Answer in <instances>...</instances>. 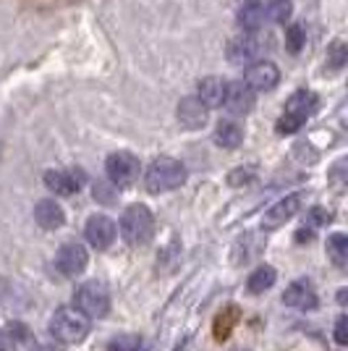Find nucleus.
Listing matches in <instances>:
<instances>
[{
  "instance_id": "1",
  "label": "nucleus",
  "mask_w": 348,
  "mask_h": 351,
  "mask_svg": "<svg viewBox=\"0 0 348 351\" xmlns=\"http://www.w3.org/2000/svg\"><path fill=\"white\" fill-rule=\"evenodd\" d=\"M184 181H186V168H184V162L175 160V158H155V160L149 162L145 176L147 189L152 191V194L178 189Z\"/></svg>"
},
{
  "instance_id": "2",
  "label": "nucleus",
  "mask_w": 348,
  "mask_h": 351,
  "mask_svg": "<svg viewBox=\"0 0 348 351\" xmlns=\"http://www.w3.org/2000/svg\"><path fill=\"white\" fill-rule=\"evenodd\" d=\"M155 234V218L147 205H131L121 215V236L131 247H145Z\"/></svg>"
},
{
  "instance_id": "3",
  "label": "nucleus",
  "mask_w": 348,
  "mask_h": 351,
  "mask_svg": "<svg viewBox=\"0 0 348 351\" xmlns=\"http://www.w3.org/2000/svg\"><path fill=\"white\" fill-rule=\"evenodd\" d=\"M89 333V317L71 307L58 309L50 317V336L60 343H82Z\"/></svg>"
},
{
  "instance_id": "4",
  "label": "nucleus",
  "mask_w": 348,
  "mask_h": 351,
  "mask_svg": "<svg viewBox=\"0 0 348 351\" xmlns=\"http://www.w3.org/2000/svg\"><path fill=\"white\" fill-rule=\"evenodd\" d=\"M73 304L76 312H82L84 317H105L110 312V293L100 280H87L76 289Z\"/></svg>"
},
{
  "instance_id": "5",
  "label": "nucleus",
  "mask_w": 348,
  "mask_h": 351,
  "mask_svg": "<svg viewBox=\"0 0 348 351\" xmlns=\"http://www.w3.org/2000/svg\"><path fill=\"white\" fill-rule=\"evenodd\" d=\"M105 173L116 186H131L139 178V160L131 152H113L105 160Z\"/></svg>"
},
{
  "instance_id": "6",
  "label": "nucleus",
  "mask_w": 348,
  "mask_h": 351,
  "mask_svg": "<svg viewBox=\"0 0 348 351\" xmlns=\"http://www.w3.org/2000/svg\"><path fill=\"white\" fill-rule=\"evenodd\" d=\"M87 263H89L87 249H84V244H79V241H66L58 249V254H55V267H58L63 276H69V278L82 276L87 270Z\"/></svg>"
},
{
  "instance_id": "7",
  "label": "nucleus",
  "mask_w": 348,
  "mask_h": 351,
  "mask_svg": "<svg viewBox=\"0 0 348 351\" xmlns=\"http://www.w3.org/2000/svg\"><path fill=\"white\" fill-rule=\"evenodd\" d=\"M277 79H280V71H277L275 63H270V60H257V63H251L247 69L244 84H247L251 92H254V89H257V92H267V89L275 87Z\"/></svg>"
},
{
  "instance_id": "8",
  "label": "nucleus",
  "mask_w": 348,
  "mask_h": 351,
  "mask_svg": "<svg viewBox=\"0 0 348 351\" xmlns=\"http://www.w3.org/2000/svg\"><path fill=\"white\" fill-rule=\"evenodd\" d=\"M223 105L231 110L233 116H247L254 108V92L244 82H225V97Z\"/></svg>"
},
{
  "instance_id": "9",
  "label": "nucleus",
  "mask_w": 348,
  "mask_h": 351,
  "mask_svg": "<svg viewBox=\"0 0 348 351\" xmlns=\"http://www.w3.org/2000/svg\"><path fill=\"white\" fill-rule=\"evenodd\" d=\"M84 184V173L82 171H47L45 173V186L58 194V197H69L76 194Z\"/></svg>"
},
{
  "instance_id": "10",
  "label": "nucleus",
  "mask_w": 348,
  "mask_h": 351,
  "mask_svg": "<svg viewBox=\"0 0 348 351\" xmlns=\"http://www.w3.org/2000/svg\"><path fill=\"white\" fill-rule=\"evenodd\" d=\"M87 241L95 249H108L116 239V223L108 218V215H92L87 220V228H84Z\"/></svg>"
},
{
  "instance_id": "11",
  "label": "nucleus",
  "mask_w": 348,
  "mask_h": 351,
  "mask_svg": "<svg viewBox=\"0 0 348 351\" xmlns=\"http://www.w3.org/2000/svg\"><path fill=\"white\" fill-rule=\"evenodd\" d=\"M299 210H301V194H288V197H283L280 202H275V205L264 213L262 226L264 228H277V226L288 223Z\"/></svg>"
},
{
  "instance_id": "12",
  "label": "nucleus",
  "mask_w": 348,
  "mask_h": 351,
  "mask_svg": "<svg viewBox=\"0 0 348 351\" xmlns=\"http://www.w3.org/2000/svg\"><path fill=\"white\" fill-rule=\"evenodd\" d=\"M225 56L233 66H251V60L260 56V45L251 34H241V37H233L228 43Z\"/></svg>"
},
{
  "instance_id": "13",
  "label": "nucleus",
  "mask_w": 348,
  "mask_h": 351,
  "mask_svg": "<svg viewBox=\"0 0 348 351\" xmlns=\"http://www.w3.org/2000/svg\"><path fill=\"white\" fill-rule=\"evenodd\" d=\"M283 304H288L293 309H314L317 307V293H314L309 280H293L283 293Z\"/></svg>"
},
{
  "instance_id": "14",
  "label": "nucleus",
  "mask_w": 348,
  "mask_h": 351,
  "mask_svg": "<svg viewBox=\"0 0 348 351\" xmlns=\"http://www.w3.org/2000/svg\"><path fill=\"white\" fill-rule=\"evenodd\" d=\"M207 108H204L197 97H184L181 103H178V121H181V126H186V129H202L204 123H207Z\"/></svg>"
},
{
  "instance_id": "15",
  "label": "nucleus",
  "mask_w": 348,
  "mask_h": 351,
  "mask_svg": "<svg viewBox=\"0 0 348 351\" xmlns=\"http://www.w3.org/2000/svg\"><path fill=\"white\" fill-rule=\"evenodd\" d=\"M314 110H317V97L309 89H299L296 95H290L288 103H286V116L296 118L301 123H306V118L312 116Z\"/></svg>"
},
{
  "instance_id": "16",
  "label": "nucleus",
  "mask_w": 348,
  "mask_h": 351,
  "mask_svg": "<svg viewBox=\"0 0 348 351\" xmlns=\"http://www.w3.org/2000/svg\"><path fill=\"white\" fill-rule=\"evenodd\" d=\"M34 220L42 228H47V231H55V228H60L66 223V213H63V207L55 199H42L34 207Z\"/></svg>"
},
{
  "instance_id": "17",
  "label": "nucleus",
  "mask_w": 348,
  "mask_h": 351,
  "mask_svg": "<svg viewBox=\"0 0 348 351\" xmlns=\"http://www.w3.org/2000/svg\"><path fill=\"white\" fill-rule=\"evenodd\" d=\"M223 97H225V82H223V79L207 76V79L199 82V87H197V100H199L207 110L223 105Z\"/></svg>"
},
{
  "instance_id": "18",
  "label": "nucleus",
  "mask_w": 348,
  "mask_h": 351,
  "mask_svg": "<svg viewBox=\"0 0 348 351\" xmlns=\"http://www.w3.org/2000/svg\"><path fill=\"white\" fill-rule=\"evenodd\" d=\"M262 21H264V11H262L260 0H241V5H238V24H241V29L251 34V32L260 29Z\"/></svg>"
},
{
  "instance_id": "19",
  "label": "nucleus",
  "mask_w": 348,
  "mask_h": 351,
  "mask_svg": "<svg viewBox=\"0 0 348 351\" xmlns=\"http://www.w3.org/2000/svg\"><path fill=\"white\" fill-rule=\"evenodd\" d=\"M244 142V132L236 121H220L215 126V145L223 147V149H233Z\"/></svg>"
},
{
  "instance_id": "20",
  "label": "nucleus",
  "mask_w": 348,
  "mask_h": 351,
  "mask_svg": "<svg viewBox=\"0 0 348 351\" xmlns=\"http://www.w3.org/2000/svg\"><path fill=\"white\" fill-rule=\"evenodd\" d=\"M275 278H277V273H275V267H273V265H260V267H257L247 280L249 293H264L267 289H273V286H275Z\"/></svg>"
},
{
  "instance_id": "21",
  "label": "nucleus",
  "mask_w": 348,
  "mask_h": 351,
  "mask_svg": "<svg viewBox=\"0 0 348 351\" xmlns=\"http://www.w3.org/2000/svg\"><path fill=\"white\" fill-rule=\"evenodd\" d=\"M327 257L333 260V265L346 267L348 263V236L346 234H333L327 239Z\"/></svg>"
},
{
  "instance_id": "22",
  "label": "nucleus",
  "mask_w": 348,
  "mask_h": 351,
  "mask_svg": "<svg viewBox=\"0 0 348 351\" xmlns=\"http://www.w3.org/2000/svg\"><path fill=\"white\" fill-rule=\"evenodd\" d=\"M293 14V3L290 0H270L267 3V19L275 24H286Z\"/></svg>"
},
{
  "instance_id": "23",
  "label": "nucleus",
  "mask_w": 348,
  "mask_h": 351,
  "mask_svg": "<svg viewBox=\"0 0 348 351\" xmlns=\"http://www.w3.org/2000/svg\"><path fill=\"white\" fill-rule=\"evenodd\" d=\"M346 58H348L346 43H333L330 50H327V60H325L327 71H340V69L346 66Z\"/></svg>"
},
{
  "instance_id": "24",
  "label": "nucleus",
  "mask_w": 348,
  "mask_h": 351,
  "mask_svg": "<svg viewBox=\"0 0 348 351\" xmlns=\"http://www.w3.org/2000/svg\"><path fill=\"white\" fill-rule=\"evenodd\" d=\"M306 43V32L301 24H293V27H288L286 29V47H288V53H301V47H304Z\"/></svg>"
},
{
  "instance_id": "25",
  "label": "nucleus",
  "mask_w": 348,
  "mask_h": 351,
  "mask_svg": "<svg viewBox=\"0 0 348 351\" xmlns=\"http://www.w3.org/2000/svg\"><path fill=\"white\" fill-rule=\"evenodd\" d=\"M142 346L145 343L139 336H118L110 341V351H145Z\"/></svg>"
},
{
  "instance_id": "26",
  "label": "nucleus",
  "mask_w": 348,
  "mask_h": 351,
  "mask_svg": "<svg viewBox=\"0 0 348 351\" xmlns=\"http://www.w3.org/2000/svg\"><path fill=\"white\" fill-rule=\"evenodd\" d=\"M251 178H254V171H251V168H236V171L228 176V184H231V186H247V184H251Z\"/></svg>"
},
{
  "instance_id": "27",
  "label": "nucleus",
  "mask_w": 348,
  "mask_h": 351,
  "mask_svg": "<svg viewBox=\"0 0 348 351\" xmlns=\"http://www.w3.org/2000/svg\"><path fill=\"white\" fill-rule=\"evenodd\" d=\"M236 317H238V312H236L233 307H231V317H223V315H220L218 322H215V336L228 338V333H231V322L236 320Z\"/></svg>"
},
{
  "instance_id": "28",
  "label": "nucleus",
  "mask_w": 348,
  "mask_h": 351,
  "mask_svg": "<svg viewBox=\"0 0 348 351\" xmlns=\"http://www.w3.org/2000/svg\"><path fill=\"white\" fill-rule=\"evenodd\" d=\"M333 220V215L325 210V207H312L309 210V223L312 226H325V223H330Z\"/></svg>"
},
{
  "instance_id": "29",
  "label": "nucleus",
  "mask_w": 348,
  "mask_h": 351,
  "mask_svg": "<svg viewBox=\"0 0 348 351\" xmlns=\"http://www.w3.org/2000/svg\"><path fill=\"white\" fill-rule=\"evenodd\" d=\"M335 341H338L340 346H346L348 343V317L346 315H340L338 322H335Z\"/></svg>"
},
{
  "instance_id": "30",
  "label": "nucleus",
  "mask_w": 348,
  "mask_h": 351,
  "mask_svg": "<svg viewBox=\"0 0 348 351\" xmlns=\"http://www.w3.org/2000/svg\"><path fill=\"white\" fill-rule=\"evenodd\" d=\"M0 351H16L14 336H8L5 330H0Z\"/></svg>"
},
{
  "instance_id": "31",
  "label": "nucleus",
  "mask_w": 348,
  "mask_h": 351,
  "mask_svg": "<svg viewBox=\"0 0 348 351\" xmlns=\"http://www.w3.org/2000/svg\"><path fill=\"white\" fill-rule=\"evenodd\" d=\"M231 351H249V349H231Z\"/></svg>"
},
{
  "instance_id": "32",
  "label": "nucleus",
  "mask_w": 348,
  "mask_h": 351,
  "mask_svg": "<svg viewBox=\"0 0 348 351\" xmlns=\"http://www.w3.org/2000/svg\"><path fill=\"white\" fill-rule=\"evenodd\" d=\"M40 351H47V349H40Z\"/></svg>"
}]
</instances>
